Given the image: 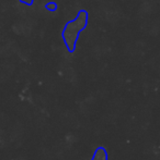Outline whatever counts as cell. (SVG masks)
<instances>
[{"label": "cell", "instance_id": "6da1fadb", "mask_svg": "<svg viewBox=\"0 0 160 160\" xmlns=\"http://www.w3.org/2000/svg\"><path fill=\"white\" fill-rule=\"evenodd\" d=\"M88 19H89V15H88L87 11L80 10L77 17L71 21L67 22L64 30H63L62 37L64 39L65 45H66L67 50L70 53L75 52L76 45H77L80 33L88 25Z\"/></svg>", "mask_w": 160, "mask_h": 160}, {"label": "cell", "instance_id": "7a4b0ae2", "mask_svg": "<svg viewBox=\"0 0 160 160\" xmlns=\"http://www.w3.org/2000/svg\"><path fill=\"white\" fill-rule=\"evenodd\" d=\"M109 159V155L104 147H98L94 150V154L92 156L91 160H108Z\"/></svg>", "mask_w": 160, "mask_h": 160}, {"label": "cell", "instance_id": "3957f363", "mask_svg": "<svg viewBox=\"0 0 160 160\" xmlns=\"http://www.w3.org/2000/svg\"><path fill=\"white\" fill-rule=\"evenodd\" d=\"M57 8H58V6L56 2H48V3L45 4V9L48 11H56Z\"/></svg>", "mask_w": 160, "mask_h": 160}, {"label": "cell", "instance_id": "277c9868", "mask_svg": "<svg viewBox=\"0 0 160 160\" xmlns=\"http://www.w3.org/2000/svg\"><path fill=\"white\" fill-rule=\"evenodd\" d=\"M20 1H21L22 3L26 4V6H31V4L33 3V0H20Z\"/></svg>", "mask_w": 160, "mask_h": 160}]
</instances>
